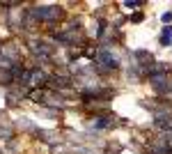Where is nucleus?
<instances>
[{
    "instance_id": "2",
    "label": "nucleus",
    "mask_w": 172,
    "mask_h": 154,
    "mask_svg": "<svg viewBox=\"0 0 172 154\" xmlns=\"http://www.w3.org/2000/svg\"><path fill=\"white\" fill-rule=\"evenodd\" d=\"M170 41H172V26H165V28H163L161 44H163V46H170Z\"/></svg>"
},
{
    "instance_id": "3",
    "label": "nucleus",
    "mask_w": 172,
    "mask_h": 154,
    "mask_svg": "<svg viewBox=\"0 0 172 154\" xmlns=\"http://www.w3.org/2000/svg\"><path fill=\"white\" fill-rule=\"evenodd\" d=\"M161 19H163V21H165V23H168V21H172V12H165V14H163V16H161Z\"/></svg>"
},
{
    "instance_id": "1",
    "label": "nucleus",
    "mask_w": 172,
    "mask_h": 154,
    "mask_svg": "<svg viewBox=\"0 0 172 154\" xmlns=\"http://www.w3.org/2000/svg\"><path fill=\"white\" fill-rule=\"evenodd\" d=\"M62 12L57 9V7H37L34 9V16L37 19H57Z\"/></svg>"
}]
</instances>
